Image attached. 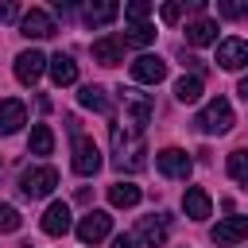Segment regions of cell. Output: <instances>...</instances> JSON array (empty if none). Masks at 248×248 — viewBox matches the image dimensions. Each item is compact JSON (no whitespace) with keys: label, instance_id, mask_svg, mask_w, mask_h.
<instances>
[{"label":"cell","instance_id":"cell-1","mask_svg":"<svg viewBox=\"0 0 248 248\" xmlns=\"http://www.w3.org/2000/svg\"><path fill=\"white\" fill-rule=\"evenodd\" d=\"M143 140L140 132H132L128 124H112V167L120 170H140L147 159H143Z\"/></svg>","mask_w":248,"mask_h":248},{"label":"cell","instance_id":"cell-2","mask_svg":"<svg viewBox=\"0 0 248 248\" xmlns=\"http://www.w3.org/2000/svg\"><path fill=\"white\" fill-rule=\"evenodd\" d=\"M194 124H198V132H205V136H225V132L232 128V105H229L225 97H213V101L194 116Z\"/></svg>","mask_w":248,"mask_h":248},{"label":"cell","instance_id":"cell-3","mask_svg":"<svg viewBox=\"0 0 248 248\" xmlns=\"http://www.w3.org/2000/svg\"><path fill=\"white\" fill-rule=\"evenodd\" d=\"M120 101H124V120L120 124H128L132 132H143L151 112H155V101L147 93H140V89H120Z\"/></svg>","mask_w":248,"mask_h":248},{"label":"cell","instance_id":"cell-4","mask_svg":"<svg viewBox=\"0 0 248 248\" xmlns=\"http://www.w3.org/2000/svg\"><path fill=\"white\" fill-rule=\"evenodd\" d=\"M54 186H58V170H54V167H31V170H23V178H19L23 198H46Z\"/></svg>","mask_w":248,"mask_h":248},{"label":"cell","instance_id":"cell-5","mask_svg":"<svg viewBox=\"0 0 248 248\" xmlns=\"http://www.w3.org/2000/svg\"><path fill=\"white\" fill-rule=\"evenodd\" d=\"M101 163H105V159H101V147H97L89 136H78V140H74V170H78L81 178H93V174L101 170Z\"/></svg>","mask_w":248,"mask_h":248},{"label":"cell","instance_id":"cell-6","mask_svg":"<svg viewBox=\"0 0 248 248\" xmlns=\"http://www.w3.org/2000/svg\"><path fill=\"white\" fill-rule=\"evenodd\" d=\"M155 167L167 174V178H190V170H194V159L182 151V147H163L159 155H155Z\"/></svg>","mask_w":248,"mask_h":248},{"label":"cell","instance_id":"cell-7","mask_svg":"<svg viewBox=\"0 0 248 248\" xmlns=\"http://www.w3.org/2000/svg\"><path fill=\"white\" fill-rule=\"evenodd\" d=\"M112 232V217L105 213V209H89L81 221H78V240L81 244H97V240H105Z\"/></svg>","mask_w":248,"mask_h":248},{"label":"cell","instance_id":"cell-8","mask_svg":"<svg viewBox=\"0 0 248 248\" xmlns=\"http://www.w3.org/2000/svg\"><path fill=\"white\" fill-rule=\"evenodd\" d=\"M58 27H54V19H50V12H43V8H31V12H23V19H19V35H27V39H50Z\"/></svg>","mask_w":248,"mask_h":248},{"label":"cell","instance_id":"cell-9","mask_svg":"<svg viewBox=\"0 0 248 248\" xmlns=\"http://www.w3.org/2000/svg\"><path fill=\"white\" fill-rule=\"evenodd\" d=\"M132 78L143 81V85H159V81L167 78V62H163L159 54H140V58L132 62Z\"/></svg>","mask_w":248,"mask_h":248},{"label":"cell","instance_id":"cell-10","mask_svg":"<svg viewBox=\"0 0 248 248\" xmlns=\"http://www.w3.org/2000/svg\"><path fill=\"white\" fill-rule=\"evenodd\" d=\"M209 240L213 244H240V240H248V217H225V221H217L213 232H209Z\"/></svg>","mask_w":248,"mask_h":248},{"label":"cell","instance_id":"cell-11","mask_svg":"<svg viewBox=\"0 0 248 248\" xmlns=\"http://www.w3.org/2000/svg\"><path fill=\"white\" fill-rule=\"evenodd\" d=\"M43 70H46V54H39V50L16 54V78H19L23 85H35V81L43 78Z\"/></svg>","mask_w":248,"mask_h":248},{"label":"cell","instance_id":"cell-12","mask_svg":"<svg viewBox=\"0 0 248 248\" xmlns=\"http://www.w3.org/2000/svg\"><path fill=\"white\" fill-rule=\"evenodd\" d=\"M70 225H74V221H70V205H66V202H50L46 213H43V232H46V236H66Z\"/></svg>","mask_w":248,"mask_h":248},{"label":"cell","instance_id":"cell-13","mask_svg":"<svg viewBox=\"0 0 248 248\" xmlns=\"http://www.w3.org/2000/svg\"><path fill=\"white\" fill-rule=\"evenodd\" d=\"M217 66H221V70H240V66H248V43H244V39H225V43L217 46Z\"/></svg>","mask_w":248,"mask_h":248},{"label":"cell","instance_id":"cell-14","mask_svg":"<svg viewBox=\"0 0 248 248\" xmlns=\"http://www.w3.org/2000/svg\"><path fill=\"white\" fill-rule=\"evenodd\" d=\"M23 124H27V108H23V101H16V97L0 101V136L19 132Z\"/></svg>","mask_w":248,"mask_h":248},{"label":"cell","instance_id":"cell-15","mask_svg":"<svg viewBox=\"0 0 248 248\" xmlns=\"http://www.w3.org/2000/svg\"><path fill=\"white\" fill-rule=\"evenodd\" d=\"M140 244H147V248H159L163 240H167V221L163 217H140V225H136V232H132Z\"/></svg>","mask_w":248,"mask_h":248},{"label":"cell","instance_id":"cell-16","mask_svg":"<svg viewBox=\"0 0 248 248\" xmlns=\"http://www.w3.org/2000/svg\"><path fill=\"white\" fill-rule=\"evenodd\" d=\"M46 70H50V78H54V85H74L78 81V62L70 58V54H54V58H46Z\"/></svg>","mask_w":248,"mask_h":248},{"label":"cell","instance_id":"cell-17","mask_svg":"<svg viewBox=\"0 0 248 248\" xmlns=\"http://www.w3.org/2000/svg\"><path fill=\"white\" fill-rule=\"evenodd\" d=\"M182 209H186L190 221H205V217H209V194H205L202 186H186V194H182Z\"/></svg>","mask_w":248,"mask_h":248},{"label":"cell","instance_id":"cell-18","mask_svg":"<svg viewBox=\"0 0 248 248\" xmlns=\"http://www.w3.org/2000/svg\"><path fill=\"white\" fill-rule=\"evenodd\" d=\"M93 58H97L101 66H116V62H124V43H120L116 35H105V39L93 43Z\"/></svg>","mask_w":248,"mask_h":248},{"label":"cell","instance_id":"cell-19","mask_svg":"<svg viewBox=\"0 0 248 248\" xmlns=\"http://www.w3.org/2000/svg\"><path fill=\"white\" fill-rule=\"evenodd\" d=\"M120 16V8L112 4V0H101V4H85L81 8V19L89 23V27H105V23H112Z\"/></svg>","mask_w":248,"mask_h":248},{"label":"cell","instance_id":"cell-20","mask_svg":"<svg viewBox=\"0 0 248 248\" xmlns=\"http://www.w3.org/2000/svg\"><path fill=\"white\" fill-rule=\"evenodd\" d=\"M186 43H194V46H209V43H217V19H194V23H186Z\"/></svg>","mask_w":248,"mask_h":248},{"label":"cell","instance_id":"cell-21","mask_svg":"<svg viewBox=\"0 0 248 248\" xmlns=\"http://www.w3.org/2000/svg\"><path fill=\"white\" fill-rule=\"evenodd\" d=\"M78 101L85 105V108H93V112H101V116H108L112 112V97L101 89V85H81V93H78Z\"/></svg>","mask_w":248,"mask_h":248},{"label":"cell","instance_id":"cell-22","mask_svg":"<svg viewBox=\"0 0 248 248\" xmlns=\"http://www.w3.org/2000/svg\"><path fill=\"white\" fill-rule=\"evenodd\" d=\"M108 202H112L116 209H132V205L140 202V186H136V182H112V186H108Z\"/></svg>","mask_w":248,"mask_h":248},{"label":"cell","instance_id":"cell-23","mask_svg":"<svg viewBox=\"0 0 248 248\" xmlns=\"http://www.w3.org/2000/svg\"><path fill=\"white\" fill-rule=\"evenodd\" d=\"M174 97H178L182 105H194V101L202 97V78H198V74H182V78L174 81Z\"/></svg>","mask_w":248,"mask_h":248},{"label":"cell","instance_id":"cell-24","mask_svg":"<svg viewBox=\"0 0 248 248\" xmlns=\"http://www.w3.org/2000/svg\"><path fill=\"white\" fill-rule=\"evenodd\" d=\"M27 143H31V155H50V151H54V132H50V124H35Z\"/></svg>","mask_w":248,"mask_h":248},{"label":"cell","instance_id":"cell-25","mask_svg":"<svg viewBox=\"0 0 248 248\" xmlns=\"http://www.w3.org/2000/svg\"><path fill=\"white\" fill-rule=\"evenodd\" d=\"M120 43H128V46H147V43H155V27H151V23H132Z\"/></svg>","mask_w":248,"mask_h":248},{"label":"cell","instance_id":"cell-26","mask_svg":"<svg viewBox=\"0 0 248 248\" xmlns=\"http://www.w3.org/2000/svg\"><path fill=\"white\" fill-rule=\"evenodd\" d=\"M229 178L240 182V186H248V151H232L229 155Z\"/></svg>","mask_w":248,"mask_h":248},{"label":"cell","instance_id":"cell-27","mask_svg":"<svg viewBox=\"0 0 248 248\" xmlns=\"http://www.w3.org/2000/svg\"><path fill=\"white\" fill-rule=\"evenodd\" d=\"M19 225H23L19 209H16V205H8V202H0V232H16Z\"/></svg>","mask_w":248,"mask_h":248},{"label":"cell","instance_id":"cell-28","mask_svg":"<svg viewBox=\"0 0 248 248\" xmlns=\"http://www.w3.org/2000/svg\"><path fill=\"white\" fill-rule=\"evenodd\" d=\"M217 16L240 19V16H248V0H217Z\"/></svg>","mask_w":248,"mask_h":248},{"label":"cell","instance_id":"cell-29","mask_svg":"<svg viewBox=\"0 0 248 248\" xmlns=\"http://www.w3.org/2000/svg\"><path fill=\"white\" fill-rule=\"evenodd\" d=\"M147 12H151V4H143V0H132V4H124V16H128L132 23H147Z\"/></svg>","mask_w":248,"mask_h":248},{"label":"cell","instance_id":"cell-30","mask_svg":"<svg viewBox=\"0 0 248 248\" xmlns=\"http://www.w3.org/2000/svg\"><path fill=\"white\" fill-rule=\"evenodd\" d=\"M159 16H163V23H178V16H182V4H163V8H159Z\"/></svg>","mask_w":248,"mask_h":248},{"label":"cell","instance_id":"cell-31","mask_svg":"<svg viewBox=\"0 0 248 248\" xmlns=\"http://www.w3.org/2000/svg\"><path fill=\"white\" fill-rule=\"evenodd\" d=\"M112 248H136V236L124 232V236H112Z\"/></svg>","mask_w":248,"mask_h":248},{"label":"cell","instance_id":"cell-32","mask_svg":"<svg viewBox=\"0 0 248 248\" xmlns=\"http://www.w3.org/2000/svg\"><path fill=\"white\" fill-rule=\"evenodd\" d=\"M236 93H240V101H248V78H240V85H236Z\"/></svg>","mask_w":248,"mask_h":248}]
</instances>
